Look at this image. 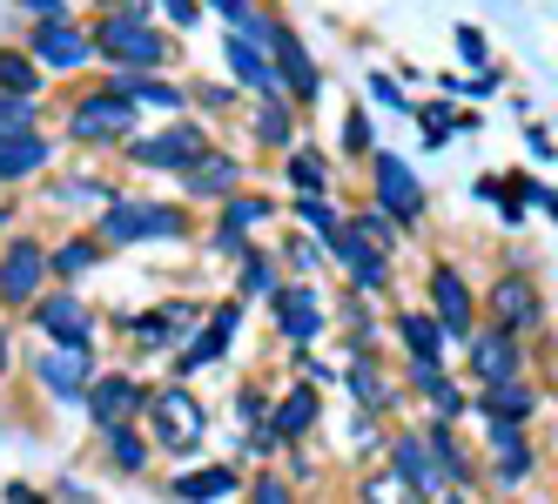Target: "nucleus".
I'll return each mask as SVG.
<instances>
[{
	"instance_id": "1",
	"label": "nucleus",
	"mask_w": 558,
	"mask_h": 504,
	"mask_svg": "<svg viewBox=\"0 0 558 504\" xmlns=\"http://www.w3.org/2000/svg\"><path fill=\"white\" fill-rule=\"evenodd\" d=\"M88 236L101 249H135V243H182V236H195V222H189L182 202H135V196H122V202H108L88 222Z\"/></svg>"
},
{
	"instance_id": "2",
	"label": "nucleus",
	"mask_w": 558,
	"mask_h": 504,
	"mask_svg": "<svg viewBox=\"0 0 558 504\" xmlns=\"http://www.w3.org/2000/svg\"><path fill=\"white\" fill-rule=\"evenodd\" d=\"M135 122H142V108L114 88V82H88L82 95H74L68 108H61V135L74 142V148H108V142H129L135 135Z\"/></svg>"
},
{
	"instance_id": "3",
	"label": "nucleus",
	"mask_w": 558,
	"mask_h": 504,
	"mask_svg": "<svg viewBox=\"0 0 558 504\" xmlns=\"http://www.w3.org/2000/svg\"><path fill=\"white\" fill-rule=\"evenodd\" d=\"M95 61H108L114 74H169L175 67V34H162L155 21H95Z\"/></svg>"
},
{
	"instance_id": "4",
	"label": "nucleus",
	"mask_w": 558,
	"mask_h": 504,
	"mask_svg": "<svg viewBox=\"0 0 558 504\" xmlns=\"http://www.w3.org/2000/svg\"><path fill=\"white\" fill-rule=\"evenodd\" d=\"M142 431H148V444L155 451H195L209 438V410H203V397L189 391V383H162V391H148V410H142Z\"/></svg>"
},
{
	"instance_id": "5",
	"label": "nucleus",
	"mask_w": 558,
	"mask_h": 504,
	"mask_svg": "<svg viewBox=\"0 0 558 504\" xmlns=\"http://www.w3.org/2000/svg\"><path fill=\"white\" fill-rule=\"evenodd\" d=\"M48 290H54L48 243L27 236V229H8V236H0V309H21V317H27Z\"/></svg>"
},
{
	"instance_id": "6",
	"label": "nucleus",
	"mask_w": 558,
	"mask_h": 504,
	"mask_svg": "<svg viewBox=\"0 0 558 504\" xmlns=\"http://www.w3.org/2000/svg\"><path fill=\"white\" fill-rule=\"evenodd\" d=\"M122 148H129V162H135V169H155V175H175V182H182V175H189L195 162H203V155H209L216 142H209V128H203V122L175 114V122H169L162 135H129Z\"/></svg>"
},
{
	"instance_id": "7",
	"label": "nucleus",
	"mask_w": 558,
	"mask_h": 504,
	"mask_svg": "<svg viewBox=\"0 0 558 504\" xmlns=\"http://www.w3.org/2000/svg\"><path fill=\"white\" fill-rule=\"evenodd\" d=\"M27 330L48 343V351H95V309L82 290H48L27 309Z\"/></svg>"
},
{
	"instance_id": "8",
	"label": "nucleus",
	"mask_w": 558,
	"mask_h": 504,
	"mask_svg": "<svg viewBox=\"0 0 558 504\" xmlns=\"http://www.w3.org/2000/svg\"><path fill=\"white\" fill-rule=\"evenodd\" d=\"M21 48L34 54V67H41V74H54V82H68V74H82V67H95V34H88L82 21L27 27V41H21Z\"/></svg>"
},
{
	"instance_id": "9",
	"label": "nucleus",
	"mask_w": 558,
	"mask_h": 504,
	"mask_svg": "<svg viewBox=\"0 0 558 504\" xmlns=\"http://www.w3.org/2000/svg\"><path fill=\"white\" fill-rule=\"evenodd\" d=\"M148 391H155V383H142L135 370H95V383H88L82 410L95 417V431H108V423H142Z\"/></svg>"
},
{
	"instance_id": "10",
	"label": "nucleus",
	"mask_w": 558,
	"mask_h": 504,
	"mask_svg": "<svg viewBox=\"0 0 558 504\" xmlns=\"http://www.w3.org/2000/svg\"><path fill=\"white\" fill-rule=\"evenodd\" d=\"M203 317H209L203 303H155L142 317H122V336L135 351H182L189 330H203Z\"/></svg>"
},
{
	"instance_id": "11",
	"label": "nucleus",
	"mask_w": 558,
	"mask_h": 504,
	"mask_svg": "<svg viewBox=\"0 0 558 504\" xmlns=\"http://www.w3.org/2000/svg\"><path fill=\"white\" fill-rule=\"evenodd\" d=\"M269 323L283 330V343L310 351V343L324 336V323H330V303H324V290H316V283H283V290L269 296Z\"/></svg>"
},
{
	"instance_id": "12",
	"label": "nucleus",
	"mask_w": 558,
	"mask_h": 504,
	"mask_svg": "<svg viewBox=\"0 0 558 504\" xmlns=\"http://www.w3.org/2000/svg\"><path fill=\"white\" fill-rule=\"evenodd\" d=\"M430 317H437V330H445V343H471L477 336V296H471L458 262L430 269Z\"/></svg>"
},
{
	"instance_id": "13",
	"label": "nucleus",
	"mask_w": 558,
	"mask_h": 504,
	"mask_svg": "<svg viewBox=\"0 0 558 504\" xmlns=\"http://www.w3.org/2000/svg\"><path fill=\"white\" fill-rule=\"evenodd\" d=\"M371 196H377V209L397 229H417L424 222V188H417V175L397 162V155H384V148H371Z\"/></svg>"
},
{
	"instance_id": "14",
	"label": "nucleus",
	"mask_w": 558,
	"mask_h": 504,
	"mask_svg": "<svg viewBox=\"0 0 558 504\" xmlns=\"http://www.w3.org/2000/svg\"><path fill=\"white\" fill-rule=\"evenodd\" d=\"M485 309H492V323L511 330V336H532V330L545 323V296H538V283L525 276V269H505V276H492Z\"/></svg>"
},
{
	"instance_id": "15",
	"label": "nucleus",
	"mask_w": 558,
	"mask_h": 504,
	"mask_svg": "<svg viewBox=\"0 0 558 504\" xmlns=\"http://www.w3.org/2000/svg\"><path fill=\"white\" fill-rule=\"evenodd\" d=\"M235 330H243V303L229 296V303H216L209 317H203V330H195V336L182 343V351H175V383H182V377H195L203 364H216V357H229Z\"/></svg>"
},
{
	"instance_id": "16",
	"label": "nucleus",
	"mask_w": 558,
	"mask_h": 504,
	"mask_svg": "<svg viewBox=\"0 0 558 504\" xmlns=\"http://www.w3.org/2000/svg\"><path fill=\"white\" fill-rule=\"evenodd\" d=\"M263 48H269V61H276V82H283V95H296L303 108L324 95V74H316V61H310V48L296 41V27H290V21H276Z\"/></svg>"
},
{
	"instance_id": "17",
	"label": "nucleus",
	"mask_w": 558,
	"mask_h": 504,
	"mask_svg": "<svg viewBox=\"0 0 558 504\" xmlns=\"http://www.w3.org/2000/svg\"><path fill=\"white\" fill-rule=\"evenodd\" d=\"M34 383L48 404H82L95 383V351H41L34 357Z\"/></svg>"
},
{
	"instance_id": "18",
	"label": "nucleus",
	"mask_w": 558,
	"mask_h": 504,
	"mask_svg": "<svg viewBox=\"0 0 558 504\" xmlns=\"http://www.w3.org/2000/svg\"><path fill=\"white\" fill-rule=\"evenodd\" d=\"M464 357H471V377L477 383H505V377H525V336H511V330H477L464 343Z\"/></svg>"
},
{
	"instance_id": "19",
	"label": "nucleus",
	"mask_w": 558,
	"mask_h": 504,
	"mask_svg": "<svg viewBox=\"0 0 558 504\" xmlns=\"http://www.w3.org/2000/svg\"><path fill=\"white\" fill-rule=\"evenodd\" d=\"M101 262H108V249L88 236V229H68V236L48 243V276H54V290H82Z\"/></svg>"
},
{
	"instance_id": "20",
	"label": "nucleus",
	"mask_w": 558,
	"mask_h": 504,
	"mask_svg": "<svg viewBox=\"0 0 558 504\" xmlns=\"http://www.w3.org/2000/svg\"><path fill=\"white\" fill-rule=\"evenodd\" d=\"M384 451H390V471L404 478V484H411V491H417L424 504L451 491V484H445V471H437V464H430V444H424V431H397V438H390Z\"/></svg>"
},
{
	"instance_id": "21",
	"label": "nucleus",
	"mask_w": 558,
	"mask_h": 504,
	"mask_svg": "<svg viewBox=\"0 0 558 504\" xmlns=\"http://www.w3.org/2000/svg\"><path fill=\"white\" fill-rule=\"evenodd\" d=\"M538 404H545V391H538V383H525V377L485 383V391L471 397V410L485 417V423H532V417H538Z\"/></svg>"
},
{
	"instance_id": "22",
	"label": "nucleus",
	"mask_w": 558,
	"mask_h": 504,
	"mask_svg": "<svg viewBox=\"0 0 558 504\" xmlns=\"http://www.w3.org/2000/svg\"><path fill=\"white\" fill-rule=\"evenodd\" d=\"M54 169V135H21V142H0V196L8 188H27V182H41Z\"/></svg>"
},
{
	"instance_id": "23",
	"label": "nucleus",
	"mask_w": 558,
	"mask_h": 504,
	"mask_svg": "<svg viewBox=\"0 0 558 504\" xmlns=\"http://www.w3.org/2000/svg\"><path fill=\"white\" fill-rule=\"evenodd\" d=\"M182 188H189L195 202H216V209H222V202L235 196V188H243V162H235V155H222V148H209L203 162H195V169L182 175Z\"/></svg>"
},
{
	"instance_id": "24",
	"label": "nucleus",
	"mask_w": 558,
	"mask_h": 504,
	"mask_svg": "<svg viewBox=\"0 0 558 504\" xmlns=\"http://www.w3.org/2000/svg\"><path fill=\"white\" fill-rule=\"evenodd\" d=\"M175 504H222V497H235L243 491V471L235 464H203V471H182V478H169L162 484Z\"/></svg>"
},
{
	"instance_id": "25",
	"label": "nucleus",
	"mask_w": 558,
	"mask_h": 504,
	"mask_svg": "<svg viewBox=\"0 0 558 504\" xmlns=\"http://www.w3.org/2000/svg\"><path fill=\"white\" fill-rule=\"evenodd\" d=\"M222 61H229V74L243 82L250 95H283V82H276V61H269V48H256V41H243V34H229L222 41Z\"/></svg>"
},
{
	"instance_id": "26",
	"label": "nucleus",
	"mask_w": 558,
	"mask_h": 504,
	"mask_svg": "<svg viewBox=\"0 0 558 504\" xmlns=\"http://www.w3.org/2000/svg\"><path fill=\"white\" fill-rule=\"evenodd\" d=\"M101 464H108V471H122V478H142L148 464H155L148 431H142V423H108V431H101Z\"/></svg>"
},
{
	"instance_id": "27",
	"label": "nucleus",
	"mask_w": 558,
	"mask_h": 504,
	"mask_svg": "<svg viewBox=\"0 0 558 504\" xmlns=\"http://www.w3.org/2000/svg\"><path fill=\"white\" fill-rule=\"evenodd\" d=\"M485 444L498 457V478L518 484V478H532V464H538V444L525 438V423H485Z\"/></svg>"
},
{
	"instance_id": "28",
	"label": "nucleus",
	"mask_w": 558,
	"mask_h": 504,
	"mask_svg": "<svg viewBox=\"0 0 558 504\" xmlns=\"http://www.w3.org/2000/svg\"><path fill=\"white\" fill-rule=\"evenodd\" d=\"M411 383H417V397L437 410V423H458V417L471 410V397L458 391V377H451L445 364H411Z\"/></svg>"
},
{
	"instance_id": "29",
	"label": "nucleus",
	"mask_w": 558,
	"mask_h": 504,
	"mask_svg": "<svg viewBox=\"0 0 558 504\" xmlns=\"http://www.w3.org/2000/svg\"><path fill=\"white\" fill-rule=\"evenodd\" d=\"M135 108H155V114H189V88H175L169 74H108Z\"/></svg>"
},
{
	"instance_id": "30",
	"label": "nucleus",
	"mask_w": 558,
	"mask_h": 504,
	"mask_svg": "<svg viewBox=\"0 0 558 504\" xmlns=\"http://www.w3.org/2000/svg\"><path fill=\"white\" fill-rule=\"evenodd\" d=\"M269 423H276V438H283V444L310 438V423H316V383H290L283 404H269Z\"/></svg>"
},
{
	"instance_id": "31",
	"label": "nucleus",
	"mask_w": 558,
	"mask_h": 504,
	"mask_svg": "<svg viewBox=\"0 0 558 504\" xmlns=\"http://www.w3.org/2000/svg\"><path fill=\"white\" fill-rule=\"evenodd\" d=\"M263 222H276V202L256 196V188H235V196L216 209V229H229V236H256Z\"/></svg>"
},
{
	"instance_id": "32",
	"label": "nucleus",
	"mask_w": 558,
	"mask_h": 504,
	"mask_svg": "<svg viewBox=\"0 0 558 504\" xmlns=\"http://www.w3.org/2000/svg\"><path fill=\"white\" fill-rule=\"evenodd\" d=\"M41 88H48V74L34 67V54L0 41V95H14V101H41Z\"/></svg>"
},
{
	"instance_id": "33",
	"label": "nucleus",
	"mask_w": 558,
	"mask_h": 504,
	"mask_svg": "<svg viewBox=\"0 0 558 504\" xmlns=\"http://www.w3.org/2000/svg\"><path fill=\"white\" fill-rule=\"evenodd\" d=\"M397 336H404L411 364H445V330H437L430 309H404V317H397Z\"/></svg>"
},
{
	"instance_id": "34",
	"label": "nucleus",
	"mask_w": 558,
	"mask_h": 504,
	"mask_svg": "<svg viewBox=\"0 0 558 504\" xmlns=\"http://www.w3.org/2000/svg\"><path fill=\"white\" fill-rule=\"evenodd\" d=\"M424 444H430V464L445 471V484H464V491H471V457H464V444H458L451 423H430Z\"/></svg>"
},
{
	"instance_id": "35",
	"label": "nucleus",
	"mask_w": 558,
	"mask_h": 504,
	"mask_svg": "<svg viewBox=\"0 0 558 504\" xmlns=\"http://www.w3.org/2000/svg\"><path fill=\"white\" fill-rule=\"evenodd\" d=\"M283 175H290L296 196H330V162H324V148H290Z\"/></svg>"
},
{
	"instance_id": "36",
	"label": "nucleus",
	"mask_w": 558,
	"mask_h": 504,
	"mask_svg": "<svg viewBox=\"0 0 558 504\" xmlns=\"http://www.w3.org/2000/svg\"><path fill=\"white\" fill-rule=\"evenodd\" d=\"M48 202H122V188H114L108 175H54L48 182Z\"/></svg>"
},
{
	"instance_id": "37",
	"label": "nucleus",
	"mask_w": 558,
	"mask_h": 504,
	"mask_svg": "<svg viewBox=\"0 0 558 504\" xmlns=\"http://www.w3.org/2000/svg\"><path fill=\"white\" fill-rule=\"evenodd\" d=\"M250 128H256L263 148H290V142H296V108H290L283 95H269V101L256 108V122H250Z\"/></svg>"
},
{
	"instance_id": "38",
	"label": "nucleus",
	"mask_w": 558,
	"mask_h": 504,
	"mask_svg": "<svg viewBox=\"0 0 558 504\" xmlns=\"http://www.w3.org/2000/svg\"><path fill=\"white\" fill-rule=\"evenodd\" d=\"M296 222H303V236H310V243H324V249L343 236V216L330 209V196H296Z\"/></svg>"
},
{
	"instance_id": "39",
	"label": "nucleus",
	"mask_w": 558,
	"mask_h": 504,
	"mask_svg": "<svg viewBox=\"0 0 558 504\" xmlns=\"http://www.w3.org/2000/svg\"><path fill=\"white\" fill-rule=\"evenodd\" d=\"M356 504H424V497L397 478L390 464H377V471H364V484H356Z\"/></svg>"
},
{
	"instance_id": "40",
	"label": "nucleus",
	"mask_w": 558,
	"mask_h": 504,
	"mask_svg": "<svg viewBox=\"0 0 558 504\" xmlns=\"http://www.w3.org/2000/svg\"><path fill=\"white\" fill-rule=\"evenodd\" d=\"M41 128H48V108H41V101H14V95H0V142L41 135Z\"/></svg>"
},
{
	"instance_id": "41",
	"label": "nucleus",
	"mask_w": 558,
	"mask_h": 504,
	"mask_svg": "<svg viewBox=\"0 0 558 504\" xmlns=\"http://www.w3.org/2000/svg\"><path fill=\"white\" fill-rule=\"evenodd\" d=\"M276 290H283V276H276V256L250 249V256H243V276H235V303H250V296H276Z\"/></svg>"
},
{
	"instance_id": "42",
	"label": "nucleus",
	"mask_w": 558,
	"mask_h": 504,
	"mask_svg": "<svg viewBox=\"0 0 558 504\" xmlns=\"http://www.w3.org/2000/svg\"><path fill=\"white\" fill-rule=\"evenodd\" d=\"M350 397L364 404V410H371V404H377V410L390 404V383H384V364H377V357H350Z\"/></svg>"
},
{
	"instance_id": "43",
	"label": "nucleus",
	"mask_w": 558,
	"mask_h": 504,
	"mask_svg": "<svg viewBox=\"0 0 558 504\" xmlns=\"http://www.w3.org/2000/svg\"><path fill=\"white\" fill-rule=\"evenodd\" d=\"M343 222H350V229H356V236H364L371 249H384V256H390V243H397V222H390L384 209H356V216H343Z\"/></svg>"
},
{
	"instance_id": "44",
	"label": "nucleus",
	"mask_w": 558,
	"mask_h": 504,
	"mask_svg": "<svg viewBox=\"0 0 558 504\" xmlns=\"http://www.w3.org/2000/svg\"><path fill=\"white\" fill-rule=\"evenodd\" d=\"M243 491H250V504H296V484H290V478H276V471L250 478Z\"/></svg>"
},
{
	"instance_id": "45",
	"label": "nucleus",
	"mask_w": 558,
	"mask_h": 504,
	"mask_svg": "<svg viewBox=\"0 0 558 504\" xmlns=\"http://www.w3.org/2000/svg\"><path fill=\"white\" fill-rule=\"evenodd\" d=\"M350 283H356V296H371V290H390V256H364L350 269Z\"/></svg>"
},
{
	"instance_id": "46",
	"label": "nucleus",
	"mask_w": 558,
	"mask_h": 504,
	"mask_svg": "<svg viewBox=\"0 0 558 504\" xmlns=\"http://www.w3.org/2000/svg\"><path fill=\"white\" fill-rule=\"evenodd\" d=\"M343 155H364V162H371V114L364 108L343 114Z\"/></svg>"
},
{
	"instance_id": "47",
	"label": "nucleus",
	"mask_w": 558,
	"mask_h": 504,
	"mask_svg": "<svg viewBox=\"0 0 558 504\" xmlns=\"http://www.w3.org/2000/svg\"><path fill=\"white\" fill-rule=\"evenodd\" d=\"M451 41H458V54H464L471 74H485V61H492V41H485V34H477V27H458Z\"/></svg>"
},
{
	"instance_id": "48",
	"label": "nucleus",
	"mask_w": 558,
	"mask_h": 504,
	"mask_svg": "<svg viewBox=\"0 0 558 504\" xmlns=\"http://www.w3.org/2000/svg\"><path fill=\"white\" fill-rule=\"evenodd\" d=\"M14 8L34 21V27H54V21H74V8L68 0H14Z\"/></svg>"
},
{
	"instance_id": "49",
	"label": "nucleus",
	"mask_w": 558,
	"mask_h": 504,
	"mask_svg": "<svg viewBox=\"0 0 558 504\" xmlns=\"http://www.w3.org/2000/svg\"><path fill=\"white\" fill-rule=\"evenodd\" d=\"M371 101H384L390 114H417V108L404 101V88H397V82H390V74H371Z\"/></svg>"
},
{
	"instance_id": "50",
	"label": "nucleus",
	"mask_w": 558,
	"mask_h": 504,
	"mask_svg": "<svg viewBox=\"0 0 558 504\" xmlns=\"http://www.w3.org/2000/svg\"><path fill=\"white\" fill-rule=\"evenodd\" d=\"M108 21H155V0H95Z\"/></svg>"
},
{
	"instance_id": "51",
	"label": "nucleus",
	"mask_w": 558,
	"mask_h": 504,
	"mask_svg": "<svg viewBox=\"0 0 558 504\" xmlns=\"http://www.w3.org/2000/svg\"><path fill=\"white\" fill-rule=\"evenodd\" d=\"M235 417H243L250 431H256V423H269V397L256 391V383H243V397H235Z\"/></svg>"
},
{
	"instance_id": "52",
	"label": "nucleus",
	"mask_w": 558,
	"mask_h": 504,
	"mask_svg": "<svg viewBox=\"0 0 558 504\" xmlns=\"http://www.w3.org/2000/svg\"><path fill=\"white\" fill-rule=\"evenodd\" d=\"M229 101H235V95H229V88H216V82H203V88H189V108H209V114H222Z\"/></svg>"
},
{
	"instance_id": "53",
	"label": "nucleus",
	"mask_w": 558,
	"mask_h": 504,
	"mask_svg": "<svg viewBox=\"0 0 558 504\" xmlns=\"http://www.w3.org/2000/svg\"><path fill=\"white\" fill-rule=\"evenodd\" d=\"M290 262H296L303 276H310V269H316V243H310V236H303V243H290Z\"/></svg>"
},
{
	"instance_id": "54",
	"label": "nucleus",
	"mask_w": 558,
	"mask_h": 504,
	"mask_svg": "<svg viewBox=\"0 0 558 504\" xmlns=\"http://www.w3.org/2000/svg\"><path fill=\"white\" fill-rule=\"evenodd\" d=\"M525 142H532V148H538V162H551V135H545V128H538V122H525Z\"/></svg>"
},
{
	"instance_id": "55",
	"label": "nucleus",
	"mask_w": 558,
	"mask_h": 504,
	"mask_svg": "<svg viewBox=\"0 0 558 504\" xmlns=\"http://www.w3.org/2000/svg\"><path fill=\"white\" fill-rule=\"evenodd\" d=\"M0 497H8V504H48V497H34V484H8Z\"/></svg>"
},
{
	"instance_id": "56",
	"label": "nucleus",
	"mask_w": 558,
	"mask_h": 504,
	"mask_svg": "<svg viewBox=\"0 0 558 504\" xmlns=\"http://www.w3.org/2000/svg\"><path fill=\"white\" fill-rule=\"evenodd\" d=\"M8 229H14V202H8V196H0V236H8Z\"/></svg>"
}]
</instances>
